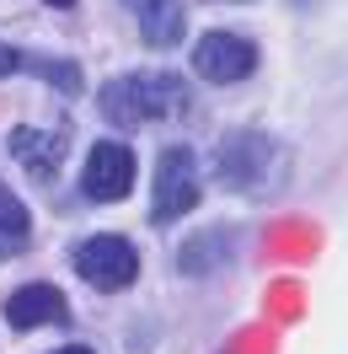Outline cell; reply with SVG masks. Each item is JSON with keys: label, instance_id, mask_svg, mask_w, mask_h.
<instances>
[{"label": "cell", "instance_id": "9c48e42d", "mask_svg": "<svg viewBox=\"0 0 348 354\" xmlns=\"http://www.w3.org/2000/svg\"><path fill=\"white\" fill-rule=\"evenodd\" d=\"M11 156L22 161L32 177H54L59 172V161H65V140L59 134H44V129H17L11 134Z\"/></svg>", "mask_w": 348, "mask_h": 354}, {"label": "cell", "instance_id": "2e32d148", "mask_svg": "<svg viewBox=\"0 0 348 354\" xmlns=\"http://www.w3.org/2000/svg\"><path fill=\"white\" fill-rule=\"evenodd\" d=\"M6 252H11V247H6V242H0V258H6Z\"/></svg>", "mask_w": 348, "mask_h": 354}, {"label": "cell", "instance_id": "7a4b0ae2", "mask_svg": "<svg viewBox=\"0 0 348 354\" xmlns=\"http://www.w3.org/2000/svg\"><path fill=\"white\" fill-rule=\"evenodd\" d=\"M220 183H231L241 194H273L279 188V177L289 172V156L273 134L262 129H236L225 134V145H220Z\"/></svg>", "mask_w": 348, "mask_h": 354}, {"label": "cell", "instance_id": "3957f363", "mask_svg": "<svg viewBox=\"0 0 348 354\" xmlns=\"http://www.w3.org/2000/svg\"><path fill=\"white\" fill-rule=\"evenodd\" d=\"M198 161L188 145H166L161 161H155V199H151V215L155 221H177L198 204Z\"/></svg>", "mask_w": 348, "mask_h": 354}, {"label": "cell", "instance_id": "30bf717a", "mask_svg": "<svg viewBox=\"0 0 348 354\" xmlns=\"http://www.w3.org/2000/svg\"><path fill=\"white\" fill-rule=\"evenodd\" d=\"M236 252V236H231V225H220V231H209V236H193V242L182 247V274H215L225 258Z\"/></svg>", "mask_w": 348, "mask_h": 354}, {"label": "cell", "instance_id": "52a82bcc", "mask_svg": "<svg viewBox=\"0 0 348 354\" xmlns=\"http://www.w3.org/2000/svg\"><path fill=\"white\" fill-rule=\"evenodd\" d=\"M65 317H70V306H65V295L54 285H27V290H17V295L6 301V322L17 333L44 328V322H65Z\"/></svg>", "mask_w": 348, "mask_h": 354}, {"label": "cell", "instance_id": "9a60e30c", "mask_svg": "<svg viewBox=\"0 0 348 354\" xmlns=\"http://www.w3.org/2000/svg\"><path fill=\"white\" fill-rule=\"evenodd\" d=\"M48 6H75V0H48Z\"/></svg>", "mask_w": 348, "mask_h": 354}, {"label": "cell", "instance_id": "e0dca14e", "mask_svg": "<svg viewBox=\"0 0 348 354\" xmlns=\"http://www.w3.org/2000/svg\"><path fill=\"white\" fill-rule=\"evenodd\" d=\"M295 6H311V0H295Z\"/></svg>", "mask_w": 348, "mask_h": 354}, {"label": "cell", "instance_id": "8992f818", "mask_svg": "<svg viewBox=\"0 0 348 354\" xmlns=\"http://www.w3.org/2000/svg\"><path fill=\"white\" fill-rule=\"evenodd\" d=\"M81 188H86V199H97V204L124 199L134 188V151L118 145V140H97L91 156H86V172H81Z\"/></svg>", "mask_w": 348, "mask_h": 354}, {"label": "cell", "instance_id": "7c38bea8", "mask_svg": "<svg viewBox=\"0 0 348 354\" xmlns=\"http://www.w3.org/2000/svg\"><path fill=\"white\" fill-rule=\"evenodd\" d=\"M27 204L17 199V194H11V188H6V183H0V236H6V247H17L27 236Z\"/></svg>", "mask_w": 348, "mask_h": 354}, {"label": "cell", "instance_id": "ba28073f", "mask_svg": "<svg viewBox=\"0 0 348 354\" xmlns=\"http://www.w3.org/2000/svg\"><path fill=\"white\" fill-rule=\"evenodd\" d=\"M139 17V38L151 48H172L182 38V0H124Z\"/></svg>", "mask_w": 348, "mask_h": 354}, {"label": "cell", "instance_id": "5b68a950", "mask_svg": "<svg viewBox=\"0 0 348 354\" xmlns=\"http://www.w3.org/2000/svg\"><path fill=\"white\" fill-rule=\"evenodd\" d=\"M193 70L215 86H231V81H246L258 70V48L236 32H204L193 44Z\"/></svg>", "mask_w": 348, "mask_h": 354}, {"label": "cell", "instance_id": "8fae6325", "mask_svg": "<svg viewBox=\"0 0 348 354\" xmlns=\"http://www.w3.org/2000/svg\"><path fill=\"white\" fill-rule=\"evenodd\" d=\"M22 70H32V75H44V81H54L59 91H81V70L70 65V59H48V54H27Z\"/></svg>", "mask_w": 348, "mask_h": 354}, {"label": "cell", "instance_id": "6da1fadb", "mask_svg": "<svg viewBox=\"0 0 348 354\" xmlns=\"http://www.w3.org/2000/svg\"><path fill=\"white\" fill-rule=\"evenodd\" d=\"M97 108L108 124L134 129V124H155V118H177L188 108V86L166 75V70H139V75H113L97 91Z\"/></svg>", "mask_w": 348, "mask_h": 354}, {"label": "cell", "instance_id": "4fadbf2b", "mask_svg": "<svg viewBox=\"0 0 348 354\" xmlns=\"http://www.w3.org/2000/svg\"><path fill=\"white\" fill-rule=\"evenodd\" d=\"M22 48H11V44H0V81H6V75H17V70H22Z\"/></svg>", "mask_w": 348, "mask_h": 354}, {"label": "cell", "instance_id": "277c9868", "mask_svg": "<svg viewBox=\"0 0 348 354\" xmlns=\"http://www.w3.org/2000/svg\"><path fill=\"white\" fill-rule=\"evenodd\" d=\"M75 274L91 290H129L139 274V252L124 236H86L75 247Z\"/></svg>", "mask_w": 348, "mask_h": 354}, {"label": "cell", "instance_id": "5bb4252c", "mask_svg": "<svg viewBox=\"0 0 348 354\" xmlns=\"http://www.w3.org/2000/svg\"><path fill=\"white\" fill-rule=\"evenodd\" d=\"M54 354H91L86 344H65V349H54Z\"/></svg>", "mask_w": 348, "mask_h": 354}]
</instances>
